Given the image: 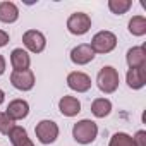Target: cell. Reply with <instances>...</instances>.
<instances>
[{"mask_svg": "<svg viewBox=\"0 0 146 146\" xmlns=\"http://www.w3.org/2000/svg\"><path fill=\"white\" fill-rule=\"evenodd\" d=\"M108 146H134V143H132V137H131L129 134H125V132H117V134L112 136Z\"/></svg>", "mask_w": 146, "mask_h": 146, "instance_id": "20", "label": "cell"}, {"mask_svg": "<svg viewBox=\"0 0 146 146\" xmlns=\"http://www.w3.org/2000/svg\"><path fill=\"white\" fill-rule=\"evenodd\" d=\"M11 64H12L14 70H28L31 58H29L28 52H24L23 48H14L11 53Z\"/></svg>", "mask_w": 146, "mask_h": 146, "instance_id": "14", "label": "cell"}, {"mask_svg": "<svg viewBox=\"0 0 146 146\" xmlns=\"http://www.w3.org/2000/svg\"><path fill=\"white\" fill-rule=\"evenodd\" d=\"M14 127H16L14 120H12L5 112H0V132L5 134V136H9V134L12 132Z\"/></svg>", "mask_w": 146, "mask_h": 146, "instance_id": "21", "label": "cell"}, {"mask_svg": "<svg viewBox=\"0 0 146 146\" xmlns=\"http://www.w3.org/2000/svg\"><path fill=\"white\" fill-rule=\"evenodd\" d=\"M90 46L95 53H110L117 46V36L110 31H100L93 36Z\"/></svg>", "mask_w": 146, "mask_h": 146, "instance_id": "3", "label": "cell"}, {"mask_svg": "<svg viewBox=\"0 0 146 146\" xmlns=\"http://www.w3.org/2000/svg\"><path fill=\"white\" fill-rule=\"evenodd\" d=\"M110 112H112V103H110V100H107V98H96V100L91 103V113H93L95 117H98V119L107 117Z\"/></svg>", "mask_w": 146, "mask_h": 146, "instance_id": "17", "label": "cell"}, {"mask_svg": "<svg viewBox=\"0 0 146 146\" xmlns=\"http://www.w3.org/2000/svg\"><path fill=\"white\" fill-rule=\"evenodd\" d=\"M35 132L41 144H52L58 137V125L53 120H41L36 124Z\"/></svg>", "mask_w": 146, "mask_h": 146, "instance_id": "5", "label": "cell"}, {"mask_svg": "<svg viewBox=\"0 0 146 146\" xmlns=\"http://www.w3.org/2000/svg\"><path fill=\"white\" fill-rule=\"evenodd\" d=\"M4 100H5V93H4L2 90H0V105L4 103Z\"/></svg>", "mask_w": 146, "mask_h": 146, "instance_id": "25", "label": "cell"}, {"mask_svg": "<svg viewBox=\"0 0 146 146\" xmlns=\"http://www.w3.org/2000/svg\"><path fill=\"white\" fill-rule=\"evenodd\" d=\"M96 86L105 95L113 93L119 88V72H117V69H113L110 65L102 67L98 76H96Z\"/></svg>", "mask_w": 146, "mask_h": 146, "instance_id": "2", "label": "cell"}, {"mask_svg": "<svg viewBox=\"0 0 146 146\" xmlns=\"http://www.w3.org/2000/svg\"><path fill=\"white\" fill-rule=\"evenodd\" d=\"M125 60H127L129 69H136V67L146 65V52H144V46H132V48H129L127 50V55H125Z\"/></svg>", "mask_w": 146, "mask_h": 146, "instance_id": "13", "label": "cell"}, {"mask_svg": "<svg viewBox=\"0 0 146 146\" xmlns=\"http://www.w3.org/2000/svg\"><path fill=\"white\" fill-rule=\"evenodd\" d=\"M90 28H91V17L84 12H74L67 19V29L76 36L86 35L90 31Z\"/></svg>", "mask_w": 146, "mask_h": 146, "instance_id": "4", "label": "cell"}, {"mask_svg": "<svg viewBox=\"0 0 146 146\" xmlns=\"http://www.w3.org/2000/svg\"><path fill=\"white\" fill-rule=\"evenodd\" d=\"M132 143L134 146H146V131H137L132 137Z\"/></svg>", "mask_w": 146, "mask_h": 146, "instance_id": "22", "label": "cell"}, {"mask_svg": "<svg viewBox=\"0 0 146 146\" xmlns=\"http://www.w3.org/2000/svg\"><path fill=\"white\" fill-rule=\"evenodd\" d=\"M19 17V9L14 2H0V21L11 24L16 23Z\"/></svg>", "mask_w": 146, "mask_h": 146, "instance_id": "15", "label": "cell"}, {"mask_svg": "<svg viewBox=\"0 0 146 146\" xmlns=\"http://www.w3.org/2000/svg\"><path fill=\"white\" fill-rule=\"evenodd\" d=\"M23 43H24V46H26L29 52H33V53H41V52L45 50V46H46V40H45L43 33H40V31H36V29L26 31V33L23 35Z\"/></svg>", "mask_w": 146, "mask_h": 146, "instance_id": "7", "label": "cell"}, {"mask_svg": "<svg viewBox=\"0 0 146 146\" xmlns=\"http://www.w3.org/2000/svg\"><path fill=\"white\" fill-rule=\"evenodd\" d=\"M125 81L129 84L131 90H141L146 83V65L143 67H136V69H129Z\"/></svg>", "mask_w": 146, "mask_h": 146, "instance_id": "10", "label": "cell"}, {"mask_svg": "<svg viewBox=\"0 0 146 146\" xmlns=\"http://www.w3.org/2000/svg\"><path fill=\"white\" fill-rule=\"evenodd\" d=\"M11 83L19 91H29L35 86V74L33 70H14L11 74Z\"/></svg>", "mask_w": 146, "mask_h": 146, "instance_id": "6", "label": "cell"}, {"mask_svg": "<svg viewBox=\"0 0 146 146\" xmlns=\"http://www.w3.org/2000/svg\"><path fill=\"white\" fill-rule=\"evenodd\" d=\"M7 43H9V35L0 29V46H5Z\"/></svg>", "mask_w": 146, "mask_h": 146, "instance_id": "23", "label": "cell"}, {"mask_svg": "<svg viewBox=\"0 0 146 146\" xmlns=\"http://www.w3.org/2000/svg\"><path fill=\"white\" fill-rule=\"evenodd\" d=\"M131 5H132L131 0H110L108 2V9L113 14H125L131 9Z\"/></svg>", "mask_w": 146, "mask_h": 146, "instance_id": "19", "label": "cell"}, {"mask_svg": "<svg viewBox=\"0 0 146 146\" xmlns=\"http://www.w3.org/2000/svg\"><path fill=\"white\" fill-rule=\"evenodd\" d=\"M129 33L134 36H143L146 33V19L144 16H134L129 21Z\"/></svg>", "mask_w": 146, "mask_h": 146, "instance_id": "18", "label": "cell"}, {"mask_svg": "<svg viewBox=\"0 0 146 146\" xmlns=\"http://www.w3.org/2000/svg\"><path fill=\"white\" fill-rule=\"evenodd\" d=\"M9 137H11L12 146H35L33 141L28 137L26 129H24V127H19V125H16V127L12 129V132L9 134Z\"/></svg>", "mask_w": 146, "mask_h": 146, "instance_id": "16", "label": "cell"}, {"mask_svg": "<svg viewBox=\"0 0 146 146\" xmlns=\"http://www.w3.org/2000/svg\"><path fill=\"white\" fill-rule=\"evenodd\" d=\"M58 110L65 117H74L81 112V103L74 96H62L58 102Z\"/></svg>", "mask_w": 146, "mask_h": 146, "instance_id": "12", "label": "cell"}, {"mask_svg": "<svg viewBox=\"0 0 146 146\" xmlns=\"http://www.w3.org/2000/svg\"><path fill=\"white\" fill-rule=\"evenodd\" d=\"M96 136H98V125L90 119L79 120L72 127V137L79 144H90L96 139Z\"/></svg>", "mask_w": 146, "mask_h": 146, "instance_id": "1", "label": "cell"}, {"mask_svg": "<svg viewBox=\"0 0 146 146\" xmlns=\"http://www.w3.org/2000/svg\"><path fill=\"white\" fill-rule=\"evenodd\" d=\"M95 58V52L91 50L90 45L83 43V45H78L70 50V60L74 62L76 65H86L90 64L91 60Z\"/></svg>", "mask_w": 146, "mask_h": 146, "instance_id": "9", "label": "cell"}, {"mask_svg": "<svg viewBox=\"0 0 146 146\" xmlns=\"http://www.w3.org/2000/svg\"><path fill=\"white\" fill-rule=\"evenodd\" d=\"M4 72H5V58L0 55V76H2Z\"/></svg>", "mask_w": 146, "mask_h": 146, "instance_id": "24", "label": "cell"}, {"mask_svg": "<svg viewBox=\"0 0 146 146\" xmlns=\"http://www.w3.org/2000/svg\"><path fill=\"white\" fill-rule=\"evenodd\" d=\"M67 86L70 90H74L78 93H86L90 88H91V79L88 74L84 72H79V70H74L67 76Z\"/></svg>", "mask_w": 146, "mask_h": 146, "instance_id": "8", "label": "cell"}, {"mask_svg": "<svg viewBox=\"0 0 146 146\" xmlns=\"http://www.w3.org/2000/svg\"><path fill=\"white\" fill-rule=\"evenodd\" d=\"M12 120H23L28 117L29 113V105L26 100H12L7 107V112H5Z\"/></svg>", "mask_w": 146, "mask_h": 146, "instance_id": "11", "label": "cell"}]
</instances>
